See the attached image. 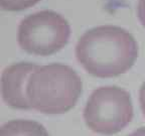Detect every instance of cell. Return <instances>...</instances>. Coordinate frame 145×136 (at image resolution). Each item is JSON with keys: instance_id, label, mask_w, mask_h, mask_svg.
<instances>
[{"instance_id": "6da1fadb", "label": "cell", "mask_w": 145, "mask_h": 136, "mask_svg": "<svg viewBox=\"0 0 145 136\" xmlns=\"http://www.w3.org/2000/svg\"><path fill=\"white\" fill-rule=\"evenodd\" d=\"M76 57L91 75L112 78L124 74L138 57V45L129 31L119 26L94 27L80 37Z\"/></svg>"}, {"instance_id": "7a4b0ae2", "label": "cell", "mask_w": 145, "mask_h": 136, "mask_svg": "<svg viewBox=\"0 0 145 136\" xmlns=\"http://www.w3.org/2000/svg\"><path fill=\"white\" fill-rule=\"evenodd\" d=\"M82 80L71 67L50 63L39 67L27 82L30 106L44 114L66 113L75 106L82 94Z\"/></svg>"}, {"instance_id": "3957f363", "label": "cell", "mask_w": 145, "mask_h": 136, "mask_svg": "<svg viewBox=\"0 0 145 136\" xmlns=\"http://www.w3.org/2000/svg\"><path fill=\"white\" fill-rule=\"evenodd\" d=\"M83 116L92 131L104 135L116 134L133 118L131 96L119 87H100L91 94Z\"/></svg>"}, {"instance_id": "277c9868", "label": "cell", "mask_w": 145, "mask_h": 136, "mask_svg": "<svg viewBox=\"0 0 145 136\" xmlns=\"http://www.w3.org/2000/svg\"><path fill=\"white\" fill-rule=\"evenodd\" d=\"M70 35L68 20L52 10L30 14L18 26L20 48L36 56H50L61 50L68 43Z\"/></svg>"}, {"instance_id": "5b68a950", "label": "cell", "mask_w": 145, "mask_h": 136, "mask_svg": "<svg viewBox=\"0 0 145 136\" xmlns=\"http://www.w3.org/2000/svg\"><path fill=\"white\" fill-rule=\"evenodd\" d=\"M39 66L32 63H13L7 67L1 77V94L3 101L15 109H31L26 95L27 82L32 73Z\"/></svg>"}, {"instance_id": "8992f818", "label": "cell", "mask_w": 145, "mask_h": 136, "mask_svg": "<svg viewBox=\"0 0 145 136\" xmlns=\"http://www.w3.org/2000/svg\"><path fill=\"white\" fill-rule=\"evenodd\" d=\"M0 136H50L40 123L32 120H12L0 128Z\"/></svg>"}, {"instance_id": "52a82bcc", "label": "cell", "mask_w": 145, "mask_h": 136, "mask_svg": "<svg viewBox=\"0 0 145 136\" xmlns=\"http://www.w3.org/2000/svg\"><path fill=\"white\" fill-rule=\"evenodd\" d=\"M39 0H0V5L5 10L19 11L32 6Z\"/></svg>"}, {"instance_id": "ba28073f", "label": "cell", "mask_w": 145, "mask_h": 136, "mask_svg": "<svg viewBox=\"0 0 145 136\" xmlns=\"http://www.w3.org/2000/svg\"><path fill=\"white\" fill-rule=\"evenodd\" d=\"M137 13L138 18L142 25L145 27V0H139L138 7H137Z\"/></svg>"}, {"instance_id": "9c48e42d", "label": "cell", "mask_w": 145, "mask_h": 136, "mask_svg": "<svg viewBox=\"0 0 145 136\" xmlns=\"http://www.w3.org/2000/svg\"><path fill=\"white\" fill-rule=\"evenodd\" d=\"M139 102H140V107L143 114L145 115V82L142 84L139 92Z\"/></svg>"}, {"instance_id": "30bf717a", "label": "cell", "mask_w": 145, "mask_h": 136, "mask_svg": "<svg viewBox=\"0 0 145 136\" xmlns=\"http://www.w3.org/2000/svg\"><path fill=\"white\" fill-rule=\"evenodd\" d=\"M128 136H145V127H141L139 129L135 130Z\"/></svg>"}]
</instances>
